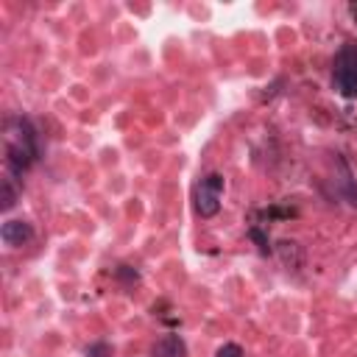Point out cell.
Wrapping results in <instances>:
<instances>
[{
    "label": "cell",
    "mask_w": 357,
    "mask_h": 357,
    "mask_svg": "<svg viewBox=\"0 0 357 357\" xmlns=\"http://www.w3.org/2000/svg\"><path fill=\"white\" fill-rule=\"evenodd\" d=\"M332 78L346 98H357V45H343L337 50Z\"/></svg>",
    "instance_id": "1"
},
{
    "label": "cell",
    "mask_w": 357,
    "mask_h": 357,
    "mask_svg": "<svg viewBox=\"0 0 357 357\" xmlns=\"http://www.w3.org/2000/svg\"><path fill=\"white\" fill-rule=\"evenodd\" d=\"M340 170H343V178H340V184H343V192H346V198L357 206V184L351 181V173H349V167H346V162L340 159Z\"/></svg>",
    "instance_id": "8"
},
{
    "label": "cell",
    "mask_w": 357,
    "mask_h": 357,
    "mask_svg": "<svg viewBox=\"0 0 357 357\" xmlns=\"http://www.w3.org/2000/svg\"><path fill=\"white\" fill-rule=\"evenodd\" d=\"M248 237H251V240H254V243L259 245V251H262V254H268V251H271V245H268V237H265V234H262V231H259L257 226H254V229L248 231Z\"/></svg>",
    "instance_id": "10"
},
{
    "label": "cell",
    "mask_w": 357,
    "mask_h": 357,
    "mask_svg": "<svg viewBox=\"0 0 357 357\" xmlns=\"http://www.w3.org/2000/svg\"><path fill=\"white\" fill-rule=\"evenodd\" d=\"M112 354H114V349L109 343H92L86 349V357H112Z\"/></svg>",
    "instance_id": "9"
},
{
    "label": "cell",
    "mask_w": 357,
    "mask_h": 357,
    "mask_svg": "<svg viewBox=\"0 0 357 357\" xmlns=\"http://www.w3.org/2000/svg\"><path fill=\"white\" fill-rule=\"evenodd\" d=\"M31 165H33V156H31L28 151H22V148L6 142V167H8L11 176H22Z\"/></svg>",
    "instance_id": "6"
},
{
    "label": "cell",
    "mask_w": 357,
    "mask_h": 357,
    "mask_svg": "<svg viewBox=\"0 0 357 357\" xmlns=\"http://www.w3.org/2000/svg\"><path fill=\"white\" fill-rule=\"evenodd\" d=\"M0 237H3L6 245L17 248V245H25V243L33 240V226L25 223V220H6L3 229H0Z\"/></svg>",
    "instance_id": "4"
},
{
    "label": "cell",
    "mask_w": 357,
    "mask_h": 357,
    "mask_svg": "<svg viewBox=\"0 0 357 357\" xmlns=\"http://www.w3.org/2000/svg\"><path fill=\"white\" fill-rule=\"evenodd\" d=\"M6 142L8 145H17L22 151H28L33 156V162L39 159L42 153V145H39V134L33 128V123L28 117H8L6 120Z\"/></svg>",
    "instance_id": "3"
},
{
    "label": "cell",
    "mask_w": 357,
    "mask_h": 357,
    "mask_svg": "<svg viewBox=\"0 0 357 357\" xmlns=\"http://www.w3.org/2000/svg\"><path fill=\"white\" fill-rule=\"evenodd\" d=\"M215 357H243V349H240L237 343H223Z\"/></svg>",
    "instance_id": "11"
},
{
    "label": "cell",
    "mask_w": 357,
    "mask_h": 357,
    "mask_svg": "<svg viewBox=\"0 0 357 357\" xmlns=\"http://www.w3.org/2000/svg\"><path fill=\"white\" fill-rule=\"evenodd\" d=\"M220 198H223V176L220 173H209L195 184V212L201 218L218 215Z\"/></svg>",
    "instance_id": "2"
},
{
    "label": "cell",
    "mask_w": 357,
    "mask_h": 357,
    "mask_svg": "<svg viewBox=\"0 0 357 357\" xmlns=\"http://www.w3.org/2000/svg\"><path fill=\"white\" fill-rule=\"evenodd\" d=\"M17 198H20V192H17V187H14V178H3L0 181V209L3 212H8L14 204H17Z\"/></svg>",
    "instance_id": "7"
},
{
    "label": "cell",
    "mask_w": 357,
    "mask_h": 357,
    "mask_svg": "<svg viewBox=\"0 0 357 357\" xmlns=\"http://www.w3.org/2000/svg\"><path fill=\"white\" fill-rule=\"evenodd\" d=\"M151 357H187V343L178 335H162L153 343Z\"/></svg>",
    "instance_id": "5"
},
{
    "label": "cell",
    "mask_w": 357,
    "mask_h": 357,
    "mask_svg": "<svg viewBox=\"0 0 357 357\" xmlns=\"http://www.w3.org/2000/svg\"><path fill=\"white\" fill-rule=\"evenodd\" d=\"M351 14H354V17H357V6H351Z\"/></svg>",
    "instance_id": "12"
}]
</instances>
